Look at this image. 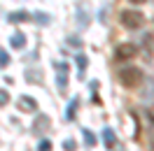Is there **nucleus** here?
<instances>
[{
    "instance_id": "nucleus-7",
    "label": "nucleus",
    "mask_w": 154,
    "mask_h": 151,
    "mask_svg": "<svg viewBox=\"0 0 154 151\" xmlns=\"http://www.w3.org/2000/svg\"><path fill=\"white\" fill-rule=\"evenodd\" d=\"M10 47L12 49H23L26 47V35H23V33H14L10 37Z\"/></svg>"
},
{
    "instance_id": "nucleus-18",
    "label": "nucleus",
    "mask_w": 154,
    "mask_h": 151,
    "mask_svg": "<svg viewBox=\"0 0 154 151\" xmlns=\"http://www.w3.org/2000/svg\"><path fill=\"white\" fill-rule=\"evenodd\" d=\"M33 16H35L38 23H40V21H42V23H49V14H40V12H38V14H33Z\"/></svg>"
},
{
    "instance_id": "nucleus-5",
    "label": "nucleus",
    "mask_w": 154,
    "mask_h": 151,
    "mask_svg": "<svg viewBox=\"0 0 154 151\" xmlns=\"http://www.w3.org/2000/svg\"><path fill=\"white\" fill-rule=\"evenodd\" d=\"M17 107H19V112L35 114V112H38V100H35V98H30V95H21L19 100H17Z\"/></svg>"
},
{
    "instance_id": "nucleus-20",
    "label": "nucleus",
    "mask_w": 154,
    "mask_h": 151,
    "mask_svg": "<svg viewBox=\"0 0 154 151\" xmlns=\"http://www.w3.org/2000/svg\"><path fill=\"white\" fill-rule=\"evenodd\" d=\"M147 116H149V121L154 123V107H152V109H149V112H147Z\"/></svg>"
},
{
    "instance_id": "nucleus-15",
    "label": "nucleus",
    "mask_w": 154,
    "mask_h": 151,
    "mask_svg": "<svg viewBox=\"0 0 154 151\" xmlns=\"http://www.w3.org/2000/svg\"><path fill=\"white\" fill-rule=\"evenodd\" d=\"M63 149H66V151H77V142L68 137V140L63 142Z\"/></svg>"
},
{
    "instance_id": "nucleus-12",
    "label": "nucleus",
    "mask_w": 154,
    "mask_h": 151,
    "mask_svg": "<svg viewBox=\"0 0 154 151\" xmlns=\"http://www.w3.org/2000/svg\"><path fill=\"white\" fill-rule=\"evenodd\" d=\"M89 23V14H87V5H79V26L84 28Z\"/></svg>"
},
{
    "instance_id": "nucleus-17",
    "label": "nucleus",
    "mask_w": 154,
    "mask_h": 151,
    "mask_svg": "<svg viewBox=\"0 0 154 151\" xmlns=\"http://www.w3.org/2000/svg\"><path fill=\"white\" fill-rule=\"evenodd\" d=\"M38 151H51V142H49V140H42L38 144Z\"/></svg>"
},
{
    "instance_id": "nucleus-11",
    "label": "nucleus",
    "mask_w": 154,
    "mask_h": 151,
    "mask_svg": "<svg viewBox=\"0 0 154 151\" xmlns=\"http://www.w3.org/2000/svg\"><path fill=\"white\" fill-rule=\"evenodd\" d=\"M82 135H84V144H87V147H94V144H96V135L89 130V128H82Z\"/></svg>"
},
{
    "instance_id": "nucleus-8",
    "label": "nucleus",
    "mask_w": 154,
    "mask_h": 151,
    "mask_svg": "<svg viewBox=\"0 0 154 151\" xmlns=\"http://www.w3.org/2000/svg\"><path fill=\"white\" fill-rule=\"evenodd\" d=\"M28 16H30L28 12L21 10V12H12L10 16H7V21H10V23H21V21H28Z\"/></svg>"
},
{
    "instance_id": "nucleus-13",
    "label": "nucleus",
    "mask_w": 154,
    "mask_h": 151,
    "mask_svg": "<svg viewBox=\"0 0 154 151\" xmlns=\"http://www.w3.org/2000/svg\"><path fill=\"white\" fill-rule=\"evenodd\" d=\"M77 67H79V72H84V70H87V65H89V61H87V56H84V54H77Z\"/></svg>"
},
{
    "instance_id": "nucleus-2",
    "label": "nucleus",
    "mask_w": 154,
    "mask_h": 151,
    "mask_svg": "<svg viewBox=\"0 0 154 151\" xmlns=\"http://www.w3.org/2000/svg\"><path fill=\"white\" fill-rule=\"evenodd\" d=\"M119 21H122V26L128 30H140L145 26V14L138 10H124L119 14Z\"/></svg>"
},
{
    "instance_id": "nucleus-22",
    "label": "nucleus",
    "mask_w": 154,
    "mask_h": 151,
    "mask_svg": "<svg viewBox=\"0 0 154 151\" xmlns=\"http://www.w3.org/2000/svg\"><path fill=\"white\" fill-rule=\"evenodd\" d=\"M115 151H126V149H122V147H117V149H115Z\"/></svg>"
},
{
    "instance_id": "nucleus-14",
    "label": "nucleus",
    "mask_w": 154,
    "mask_h": 151,
    "mask_svg": "<svg viewBox=\"0 0 154 151\" xmlns=\"http://www.w3.org/2000/svg\"><path fill=\"white\" fill-rule=\"evenodd\" d=\"M7 65H10V54L0 49V67H7Z\"/></svg>"
},
{
    "instance_id": "nucleus-21",
    "label": "nucleus",
    "mask_w": 154,
    "mask_h": 151,
    "mask_svg": "<svg viewBox=\"0 0 154 151\" xmlns=\"http://www.w3.org/2000/svg\"><path fill=\"white\" fill-rule=\"evenodd\" d=\"M131 5H143V2H147V0H128Z\"/></svg>"
},
{
    "instance_id": "nucleus-9",
    "label": "nucleus",
    "mask_w": 154,
    "mask_h": 151,
    "mask_svg": "<svg viewBox=\"0 0 154 151\" xmlns=\"http://www.w3.org/2000/svg\"><path fill=\"white\" fill-rule=\"evenodd\" d=\"M77 107H79V100H77V98H72V100L68 102V109H66V121H72V119H75Z\"/></svg>"
},
{
    "instance_id": "nucleus-3",
    "label": "nucleus",
    "mask_w": 154,
    "mask_h": 151,
    "mask_svg": "<svg viewBox=\"0 0 154 151\" xmlns=\"http://www.w3.org/2000/svg\"><path fill=\"white\" fill-rule=\"evenodd\" d=\"M135 54H138V44H133V42H122V44L115 47V58L117 61H128V58H133Z\"/></svg>"
},
{
    "instance_id": "nucleus-1",
    "label": "nucleus",
    "mask_w": 154,
    "mask_h": 151,
    "mask_svg": "<svg viewBox=\"0 0 154 151\" xmlns=\"http://www.w3.org/2000/svg\"><path fill=\"white\" fill-rule=\"evenodd\" d=\"M117 79H119V84L124 86V88H135V86L143 84V70H138V67H122L119 72H117Z\"/></svg>"
},
{
    "instance_id": "nucleus-10",
    "label": "nucleus",
    "mask_w": 154,
    "mask_h": 151,
    "mask_svg": "<svg viewBox=\"0 0 154 151\" xmlns=\"http://www.w3.org/2000/svg\"><path fill=\"white\" fill-rule=\"evenodd\" d=\"M47 128H49V119L45 114H40L38 119H35V130L40 132V130H47Z\"/></svg>"
},
{
    "instance_id": "nucleus-19",
    "label": "nucleus",
    "mask_w": 154,
    "mask_h": 151,
    "mask_svg": "<svg viewBox=\"0 0 154 151\" xmlns=\"http://www.w3.org/2000/svg\"><path fill=\"white\" fill-rule=\"evenodd\" d=\"M68 44H72V47H79V44H82V42H79V37H70V40H68Z\"/></svg>"
},
{
    "instance_id": "nucleus-6",
    "label": "nucleus",
    "mask_w": 154,
    "mask_h": 151,
    "mask_svg": "<svg viewBox=\"0 0 154 151\" xmlns=\"http://www.w3.org/2000/svg\"><path fill=\"white\" fill-rule=\"evenodd\" d=\"M103 142H105L107 149H115L117 147V137H115V132H112V128H103Z\"/></svg>"
},
{
    "instance_id": "nucleus-4",
    "label": "nucleus",
    "mask_w": 154,
    "mask_h": 151,
    "mask_svg": "<svg viewBox=\"0 0 154 151\" xmlns=\"http://www.w3.org/2000/svg\"><path fill=\"white\" fill-rule=\"evenodd\" d=\"M56 70H58V75H56L58 93L66 95V91H68V72H70V65H68L66 61H61V63H56Z\"/></svg>"
},
{
    "instance_id": "nucleus-16",
    "label": "nucleus",
    "mask_w": 154,
    "mask_h": 151,
    "mask_svg": "<svg viewBox=\"0 0 154 151\" xmlns=\"http://www.w3.org/2000/svg\"><path fill=\"white\" fill-rule=\"evenodd\" d=\"M7 102H10V93L5 88H0V107H5Z\"/></svg>"
}]
</instances>
